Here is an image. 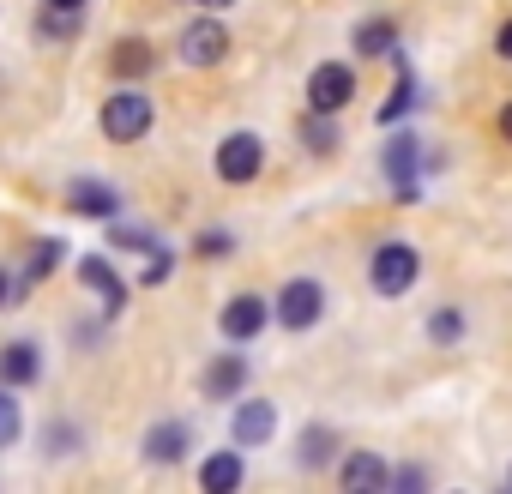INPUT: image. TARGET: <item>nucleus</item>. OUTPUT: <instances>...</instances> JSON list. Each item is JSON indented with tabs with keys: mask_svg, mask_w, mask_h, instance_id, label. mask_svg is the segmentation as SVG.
<instances>
[{
	"mask_svg": "<svg viewBox=\"0 0 512 494\" xmlns=\"http://www.w3.org/2000/svg\"><path fill=\"white\" fill-rule=\"evenodd\" d=\"M49 7H85V0H49Z\"/></svg>",
	"mask_w": 512,
	"mask_h": 494,
	"instance_id": "obj_34",
	"label": "nucleus"
},
{
	"mask_svg": "<svg viewBox=\"0 0 512 494\" xmlns=\"http://www.w3.org/2000/svg\"><path fill=\"white\" fill-rule=\"evenodd\" d=\"M506 482H512V476H506Z\"/></svg>",
	"mask_w": 512,
	"mask_h": 494,
	"instance_id": "obj_35",
	"label": "nucleus"
},
{
	"mask_svg": "<svg viewBox=\"0 0 512 494\" xmlns=\"http://www.w3.org/2000/svg\"><path fill=\"white\" fill-rule=\"evenodd\" d=\"M19 398H7V380H0V446H13L19 440Z\"/></svg>",
	"mask_w": 512,
	"mask_h": 494,
	"instance_id": "obj_26",
	"label": "nucleus"
},
{
	"mask_svg": "<svg viewBox=\"0 0 512 494\" xmlns=\"http://www.w3.org/2000/svg\"><path fill=\"white\" fill-rule=\"evenodd\" d=\"M392 73H398V85H392V97H386V103L374 109V115H380L386 127H398V121L410 115V103H416V79H410V61H404V49L392 55Z\"/></svg>",
	"mask_w": 512,
	"mask_h": 494,
	"instance_id": "obj_17",
	"label": "nucleus"
},
{
	"mask_svg": "<svg viewBox=\"0 0 512 494\" xmlns=\"http://www.w3.org/2000/svg\"><path fill=\"white\" fill-rule=\"evenodd\" d=\"M266 320H272V302H266V296H229V308H223V338H229V344H247V338L266 332Z\"/></svg>",
	"mask_w": 512,
	"mask_h": 494,
	"instance_id": "obj_9",
	"label": "nucleus"
},
{
	"mask_svg": "<svg viewBox=\"0 0 512 494\" xmlns=\"http://www.w3.org/2000/svg\"><path fill=\"white\" fill-rule=\"evenodd\" d=\"M494 49H500V61H512V19H506V25L494 31Z\"/></svg>",
	"mask_w": 512,
	"mask_h": 494,
	"instance_id": "obj_31",
	"label": "nucleus"
},
{
	"mask_svg": "<svg viewBox=\"0 0 512 494\" xmlns=\"http://www.w3.org/2000/svg\"><path fill=\"white\" fill-rule=\"evenodd\" d=\"M43 374V350L31 338H13V344H0V380L7 386H31Z\"/></svg>",
	"mask_w": 512,
	"mask_h": 494,
	"instance_id": "obj_13",
	"label": "nucleus"
},
{
	"mask_svg": "<svg viewBox=\"0 0 512 494\" xmlns=\"http://www.w3.org/2000/svg\"><path fill=\"white\" fill-rule=\"evenodd\" d=\"M332 452H338V434H332V428H308L296 458H302L308 470H326V464H332Z\"/></svg>",
	"mask_w": 512,
	"mask_h": 494,
	"instance_id": "obj_21",
	"label": "nucleus"
},
{
	"mask_svg": "<svg viewBox=\"0 0 512 494\" xmlns=\"http://www.w3.org/2000/svg\"><path fill=\"white\" fill-rule=\"evenodd\" d=\"M380 169H386V181L398 187V205H416V169H422V145H416V133H398V139L380 151Z\"/></svg>",
	"mask_w": 512,
	"mask_h": 494,
	"instance_id": "obj_6",
	"label": "nucleus"
},
{
	"mask_svg": "<svg viewBox=\"0 0 512 494\" xmlns=\"http://www.w3.org/2000/svg\"><path fill=\"white\" fill-rule=\"evenodd\" d=\"M79 284H85L91 296H103V308H109V314H121V308H127V278H121L103 254H85V260H79Z\"/></svg>",
	"mask_w": 512,
	"mask_h": 494,
	"instance_id": "obj_10",
	"label": "nucleus"
},
{
	"mask_svg": "<svg viewBox=\"0 0 512 494\" xmlns=\"http://www.w3.org/2000/svg\"><path fill=\"white\" fill-rule=\"evenodd\" d=\"M500 139L512 145V97H506V109H500Z\"/></svg>",
	"mask_w": 512,
	"mask_h": 494,
	"instance_id": "obj_32",
	"label": "nucleus"
},
{
	"mask_svg": "<svg viewBox=\"0 0 512 494\" xmlns=\"http://www.w3.org/2000/svg\"><path fill=\"white\" fill-rule=\"evenodd\" d=\"M199 482H205L211 494H229V488H241V446H229V452H211V458L199 464Z\"/></svg>",
	"mask_w": 512,
	"mask_h": 494,
	"instance_id": "obj_19",
	"label": "nucleus"
},
{
	"mask_svg": "<svg viewBox=\"0 0 512 494\" xmlns=\"http://www.w3.org/2000/svg\"><path fill=\"white\" fill-rule=\"evenodd\" d=\"M169 266H175V254L157 241V247H151V260H145V272H139V284H163V278H169Z\"/></svg>",
	"mask_w": 512,
	"mask_h": 494,
	"instance_id": "obj_28",
	"label": "nucleus"
},
{
	"mask_svg": "<svg viewBox=\"0 0 512 494\" xmlns=\"http://www.w3.org/2000/svg\"><path fill=\"white\" fill-rule=\"evenodd\" d=\"M416 278H422V254L410 241H380L374 247V260H368V284L380 290V296H410L416 290Z\"/></svg>",
	"mask_w": 512,
	"mask_h": 494,
	"instance_id": "obj_1",
	"label": "nucleus"
},
{
	"mask_svg": "<svg viewBox=\"0 0 512 494\" xmlns=\"http://www.w3.org/2000/svg\"><path fill=\"white\" fill-rule=\"evenodd\" d=\"M67 205L79 211V217H121V193L109 187V181H91V175H79L73 187H67Z\"/></svg>",
	"mask_w": 512,
	"mask_h": 494,
	"instance_id": "obj_11",
	"label": "nucleus"
},
{
	"mask_svg": "<svg viewBox=\"0 0 512 494\" xmlns=\"http://www.w3.org/2000/svg\"><path fill=\"white\" fill-rule=\"evenodd\" d=\"M229 247H235V241H229V229H205V235L193 241V254H199V260H223Z\"/></svg>",
	"mask_w": 512,
	"mask_h": 494,
	"instance_id": "obj_27",
	"label": "nucleus"
},
{
	"mask_svg": "<svg viewBox=\"0 0 512 494\" xmlns=\"http://www.w3.org/2000/svg\"><path fill=\"white\" fill-rule=\"evenodd\" d=\"M199 7H205V13H229V7H235V0H199Z\"/></svg>",
	"mask_w": 512,
	"mask_h": 494,
	"instance_id": "obj_33",
	"label": "nucleus"
},
{
	"mask_svg": "<svg viewBox=\"0 0 512 494\" xmlns=\"http://www.w3.org/2000/svg\"><path fill=\"white\" fill-rule=\"evenodd\" d=\"M350 97H356V67L350 61H320L314 79H308V109L338 115V109H350Z\"/></svg>",
	"mask_w": 512,
	"mask_h": 494,
	"instance_id": "obj_5",
	"label": "nucleus"
},
{
	"mask_svg": "<svg viewBox=\"0 0 512 494\" xmlns=\"http://www.w3.org/2000/svg\"><path fill=\"white\" fill-rule=\"evenodd\" d=\"M151 67H157V55H151L145 37H121V43L109 49V73H115V79H145Z\"/></svg>",
	"mask_w": 512,
	"mask_h": 494,
	"instance_id": "obj_16",
	"label": "nucleus"
},
{
	"mask_svg": "<svg viewBox=\"0 0 512 494\" xmlns=\"http://www.w3.org/2000/svg\"><path fill=\"white\" fill-rule=\"evenodd\" d=\"M320 314H326V284L320 278H290L278 290V302H272V320L290 326V332H308Z\"/></svg>",
	"mask_w": 512,
	"mask_h": 494,
	"instance_id": "obj_4",
	"label": "nucleus"
},
{
	"mask_svg": "<svg viewBox=\"0 0 512 494\" xmlns=\"http://www.w3.org/2000/svg\"><path fill=\"white\" fill-rule=\"evenodd\" d=\"M422 482H428V476H422V470H410V464L392 476V488H404V494H410V488H422Z\"/></svg>",
	"mask_w": 512,
	"mask_h": 494,
	"instance_id": "obj_30",
	"label": "nucleus"
},
{
	"mask_svg": "<svg viewBox=\"0 0 512 494\" xmlns=\"http://www.w3.org/2000/svg\"><path fill=\"white\" fill-rule=\"evenodd\" d=\"M278 434V410L266 404V398H241V410H235V422H229V440L247 452V446H266Z\"/></svg>",
	"mask_w": 512,
	"mask_h": 494,
	"instance_id": "obj_8",
	"label": "nucleus"
},
{
	"mask_svg": "<svg viewBox=\"0 0 512 494\" xmlns=\"http://www.w3.org/2000/svg\"><path fill=\"white\" fill-rule=\"evenodd\" d=\"M428 338H434V344H458V338H464V314H458V308H440V314L428 320Z\"/></svg>",
	"mask_w": 512,
	"mask_h": 494,
	"instance_id": "obj_25",
	"label": "nucleus"
},
{
	"mask_svg": "<svg viewBox=\"0 0 512 494\" xmlns=\"http://www.w3.org/2000/svg\"><path fill=\"white\" fill-rule=\"evenodd\" d=\"M302 145H308V151H320V157H332V151H338V127H332V115H320V109H314V115L302 121Z\"/></svg>",
	"mask_w": 512,
	"mask_h": 494,
	"instance_id": "obj_22",
	"label": "nucleus"
},
{
	"mask_svg": "<svg viewBox=\"0 0 512 494\" xmlns=\"http://www.w3.org/2000/svg\"><path fill=\"white\" fill-rule=\"evenodd\" d=\"M247 392V362L235 350H223L211 368H205V398H241Z\"/></svg>",
	"mask_w": 512,
	"mask_h": 494,
	"instance_id": "obj_14",
	"label": "nucleus"
},
{
	"mask_svg": "<svg viewBox=\"0 0 512 494\" xmlns=\"http://www.w3.org/2000/svg\"><path fill=\"white\" fill-rule=\"evenodd\" d=\"M85 25V7H49L43 13V37H79Z\"/></svg>",
	"mask_w": 512,
	"mask_h": 494,
	"instance_id": "obj_24",
	"label": "nucleus"
},
{
	"mask_svg": "<svg viewBox=\"0 0 512 494\" xmlns=\"http://www.w3.org/2000/svg\"><path fill=\"white\" fill-rule=\"evenodd\" d=\"M19 290H31V284H25V278H13V272H0V308H13V296H19Z\"/></svg>",
	"mask_w": 512,
	"mask_h": 494,
	"instance_id": "obj_29",
	"label": "nucleus"
},
{
	"mask_svg": "<svg viewBox=\"0 0 512 494\" xmlns=\"http://www.w3.org/2000/svg\"><path fill=\"white\" fill-rule=\"evenodd\" d=\"M109 247H115V254H151L157 235L139 229V223H127V217H109Z\"/></svg>",
	"mask_w": 512,
	"mask_h": 494,
	"instance_id": "obj_20",
	"label": "nucleus"
},
{
	"mask_svg": "<svg viewBox=\"0 0 512 494\" xmlns=\"http://www.w3.org/2000/svg\"><path fill=\"white\" fill-rule=\"evenodd\" d=\"M223 55H229V31L217 25V13H205V19H193L181 31V61L187 67H217Z\"/></svg>",
	"mask_w": 512,
	"mask_h": 494,
	"instance_id": "obj_7",
	"label": "nucleus"
},
{
	"mask_svg": "<svg viewBox=\"0 0 512 494\" xmlns=\"http://www.w3.org/2000/svg\"><path fill=\"white\" fill-rule=\"evenodd\" d=\"M338 482H344L350 494H380V488H392V470H386V458H374V452H350V458L338 464Z\"/></svg>",
	"mask_w": 512,
	"mask_h": 494,
	"instance_id": "obj_12",
	"label": "nucleus"
},
{
	"mask_svg": "<svg viewBox=\"0 0 512 494\" xmlns=\"http://www.w3.org/2000/svg\"><path fill=\"white\" fill-rule=\"evenodd\" d=\"M350 43H356L362 61H392V55H398V25H392V19H368V25H356Z\"/></svg>",
	"mask_w": 512,
	"mask_h": 494,
	"instance_id": "obj_15",
	"label": "nucleus"
},
{
	"mask_svg": "<svg viewBox=\"0 0 512 494\" xmlns=\"http://www.w3.org/2000/svg\"><path fill=\"white\" fill-rule=\"evenodd\" d=\"M61 254H67V247H61L55 235H43V241L31 247V266H25V284H37V278H49V272L61 266Z\"/></svg>",
	"mask_w": 512,
	"mask_h": 494,
	"instance_id": "obj_23",
	"label": "nucleus"
},
{
	"mask_svg": "<svg viewBox=\"0 0 512 494\" xmlns=\"http://www.w3.org/2000/svg\"><path fill=\"white\" fill-rule=\"evenodd\" d=\"M151 121H157V109H151V97H145V91H115V97L103 103V139H115V145L145 139V133H151Z\"/></svg>",
	"mask_w": 512,
	"mask_h": 494,
	"instance_id": "obj_2",
	"label": "nucleus"
},
{
	"mask_svg": "<svg viewBox=\"0 0 512 494\" xmlns=\"http://www.w3.org/2000/svg\"><path fill=\"white\" fill-rule=\"evenodd\" d=\"M211 169H217V181H229V187H247L253 175L266 169V139H260V133H229V139L217 145Z\"/></svg>",
	"mask_w": 512,
	"mask_h": 494,
	"instance_id": "obj_3",
	"label": "nucleus"
},
{
	"mask_svg": "<svg viewBox=\"0 0 512 494\" xmlns=\"http://www.w3.org/2000/svg\"><path fill=\"white\" fill-rule=\"evenodd\" d=\"M145 458H151V464H181V458H187V428H181V422H157V428L145 434Z\"/></svg>",
	"mask_w": 512,
	"mask_h": 494,
	"instance_id": "obj_18",
	"label": "nucleus"
}]
</instances>
